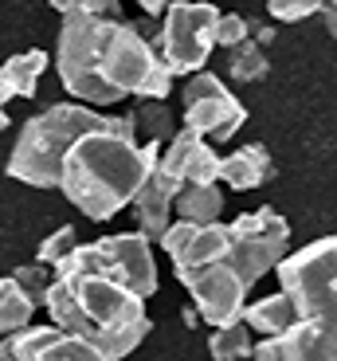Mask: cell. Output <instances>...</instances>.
<instances>
[{
  "instance_id": "24",
  "label": "cell",
  "mask_w": 337,
  "mask_h": 361,
  "mask_svg": "<svg viewBox=\"0 0 337 361\" xmlns=\"http://www.w3.org/2000/svg\"><path fill=\"white\" fill-rule=\"evenodd\" d=\"M79 252V232H75L71 224H63V228H55L51 235H47L44 244H39V252H36V263H44V267H63L71 255Z\"/></svg>"
},
{
  "instance_id": "9",
  "label": "cell",
  "mask_w": 337,
  "mask_h": 361,
  "mask_svg": "<svg viewBox=\"0 0 337 361\" xmlns=\"http://www.w3.org/2000/svg\"><path fill=\"white\" fill-rule=\"evenodd\" d=\"M231 232H236V247H231V255L224 263L247 283V290L255 287L267 271H279V263L291 255L286 252L291 247V224L271 204L236 216L231 220Z\"/></svg>"
},
{
  "instance_id": "10",
  "label": "cell",
  "mask_w": 337,
  "mask_h": 361,
  "mask_svg": "<svg viewBox=\"0 0 337 361\" xmlns=\"http://www.w3.org/2000/svg\"><path fill=\"white\" fill-rule=\"evenodd\" d=\"M247 122L243 102L224 87V79L212 71L192 75L181 90V126L212 142H231L236 130Z\"/></svg>"
},
{
  "instance_id": "8",
  "label": "cell",
  "mask_w": 337,
  "mask_h": 361,
  "mask_svg": "<svg viewBox=\"0 0 337 361\" xmlns=\"http://www.w3.org/2000/svg\"><path fill=\"white\" fill-rule=\"evenodd\" d=\"M106 79L114 90L122 94H134V99H157L165 102L173 94V67L165 63V55L157 44H149L141 36V27L118 24L114 39H110V51H106Z\"/></svg>"
},
{
  "instance_id": "25",
  "label": "cell",
  "mask_w": 337,
  "mask_h": 361,
  "mask_svg": "<svg viewBox=\"0 0 337 361\" xmlns=\"http://www.w3.org/2000/svg\"><path fill=\"white\" fill-rule=\"evenodd\" d=\"M12 279L27 290V298H32L36 307L47 310V298H51V287H55V271L51 267H44V263H20V267L12 271Z\"/></svg>"
},
{
  "instance_id": "19",
  "label": "cell",
  "mask_w": 337,
  "mask_h": 361,
  "mask_svg": "<svg viewBox=\"0 0 337 361\" xmlns=\"http://www.w3.org/2000/svg\"><path fill=\"white\" fill-rule=\"evenodd\" d=\"M134 122H137V134H146V142H157V145H169L184 126H177V114L169 102H157V99H141L134 110Z\"/></svg>"
},
{
  "instance_id": "3",
  "label": "cell",
  "mask_w": 337,
  "mask_h": 361,
  "mask_svg": "<svg viewBox=\"0 0 337 361\" xmlns=\"http://www.w3.org/2000/svg\"><path fill=\"white\" fill-rule=\"evenodd\" d=\"M47 318L59 330L91 342L110 361L134 353L141 338L153 330L146 314V298L106 275H55Z\"/></svg>"
},
{
  "instance_id": "22",
  "label": "cell",
  "mask_w": 337,
  "mask_h": 361,
  "mask_svg": "<svg viewBox=\"0 0 337 361\" xmlns=\"http://www.w3.org/2000/svg\"><path fill=\"white\" fill-rule=\"evenodd\" d=\"M255 330L247 322L224 326V330H212L208 338V353L216 361H255Z\"/></svg>"
},
{
  "instance_id": "13",
  "label": "cell",
  "mask_w": 337,
  "mask_h": 361,
  "mask_svg": "<svg viewBox=\"0 0 337 361\" xmlns=\"http://www.w3.org/2000/svg\"><path fill=\"white\" fill-rule=\"evenodd\" d=\"M0 361H110L91 342L59 330L55 322L47 326H27L20 334L0 342Z\"/></svg>"
},
{
  "instance_id": "1",
  "label": "cell",
  "mask_w": 337,
  "mask_h": 361,
  "mask_svg": "<svg viewBox=\"0 0 337 361\" xmlns=\"http://www.w3.org/2000/svg\"><path fill=\"white\" fill-rule=\"evenodd\" d=\"M274 275L294 298V322L259 338L255 361H337V232L291 252Z\"/></svg>"
},
{
  "instance_id": "4",
  "label": "cell",
  "mask_w": 337,
  "mask_h": 361,
  "mask_svg": "<svg viewBox=\"0 0 337 361\" xmlns=\"http://www.w3.org/2000/svg\"><path fill=\"white\" fill-rule=\"evenodd\" d=\"M98 130H114V134L137 142L134 114H106V110L82 106V102H55V106L39 110L20 126L16 145L8 154V177L24 180L32 189H59L71 149Z\"/></svg>"
},
{
  "instance_id": "6",
  "label": "cell",
  "mask_w": 337,
  "mask_h": 361,
  "mask_svg": "<svg viewBox=\"0 0 337 361\" xmlns=\"http://www.w3.org/2000/svg\"><path fill=\"white\" fill-rule=\"evenodd\" d=\"M55 275H106V279H118L141 298H149L157 295L153 240L141 232L102 235L94 244H79V252L63 267H55Z\"/></svg>"
},
{
  "instance_id": "23",
  "label": "cell",
  "mask_w": 337,
  "mask_h": 361,
  "mask_svg": "<svg viewBox=\"0 0 337 361\" xmlns=\"http://www.w3.org/2000/svg\"><path fill=\"white\" fill-rule=\"evenodd\" d=\"M267 71H271V63H267V51L259 39H247L228 51V75L236 82H259L267 79Z\"/></svg>"
},
{
  "instance_id": "28",
  "label": "cell",
  "mask_w": 337,
  "mask_h": 361,
  "mask_svg": "<svg viewBox=\"0 0 337 361\" xmlns=\"http://www.w3.org/2000/svg\"><path fill=\"white\" fill-rule=\"evenodd\" d=\"M47 4H51L55 12H59V16H67V12H75L82 4V0H47Z\"/></svg>"
},
{
  "instance_id": "27",
  "label": "cell",
  "mask_w": 337,
  "mask_h": 361,
  "mask_svg": "<svg viewBox=\"0 0 337 361\" xmlns=\"http://www.w3.org/2000/svg\"><path fill=\"white\" fill-rule=\"evenodd\" d=\"M251 39V24H247L239 12H224V20H220V47H239Z\"/></svg>"
},
{
  "instance_id": "5",
  "label": "cell",
  "mask_w": 337,
  "mask_h": 361,
  "mask_svg": "<svg viewBox=\"0 0 337 361\" xmlns=\"http://www.w3.org/2000/svg\"><path fill=\"white\" fill-rule=\"evenodd\" d=\"M118 24H126V20H106V16H91V12H67L63 24H59L55 71H59L63 90L82 106L98 110L126 102V94L114 90L106 79V51Z\"/></svg>"
},
{
  "instance_id": "29",
  "label": "cell",
  "mask_w": 337,
  "mask_h": 361,
  "mask_svg": "<svg viewBox=\"0 0 337 361\" xmlns=\"http://www.w3.org/2000/svg\"><path fill=\"white\" fill-rule=\"evenodd\" d=\"M322 20H326V32H329V36L337 39V8H333V4H329V8L322 12Z\"/></svg>"
},
{
  "instance_id": "14",
  "label": "cell",
  "mask_w": 337,
  "mask_h": 361,
  "mask_svg": "<svg viewBox=\"0 0 337 361\" xmlns=\"http://www.w3.org/2000/svg\"><path fill=\"white\" fill-rule=\"evenodd\" d=\"M184 192V180H177L169 169H161V161H157V169L149 173V180L141 185V192L134 197V224L141 235H149V240H157L161 244V235L173 228V204L177 197Z\"/></svg>"
},
{
  "instance_id": "17",
  "label": "cell",
  "mask_w": 337,
  "mask_h": 361,
  "mask_svg": "<svg viewBox=\"0 0 337 361\" xmlns=\"http://www.w3.org/2000/svg\"><path fill=\"white\" fill-rule=\"evenodd\" d=\"M44 71H47V51H39V47L20 51V55H8L4 67H0V99H4V102L32 99Z\"/></svg>"
},
{
  "instance_id": "7",
  "label": "cell",
  "mask_w": 337,
  "mask_h": 361,
  "mask_svg": "<svg viewBox=\"0 0 337 361\" xmlns=\"http://www.w3.org/2000/svg\"><path fill=\"white\" fill-rule=\"evenodd\" d=\"M220 20L224 12L216 0H173L157 27V47L173 75H201L212 51L220 47Z\"/></svg>"
},
{
  "instance_id": "30",
  "label": "cell",
  "mask_w": 337,
  "mask_h": 361,
  "mask_svg": "<svg viewBox=\"0 0 337 361\" xmlns=\"http://www.w3.org/2000/svg\"><path fill=\"white\" fill-rule=\"evenodd\" d=\"M255 39H259V44H271V39H274V32H271V27H259V32H255Z\"/></svg>"
},
{
  "instance_id": "18",
  "label": "cell",
  "mask_w": 337,
  "mask_h": 361,
  "mask_svg": "<svg viewBox=\"0 0 337 361\" xmlns=\"http://www.w3.org/2000/svg\"><path fill=\"white\" fill-rule=\"evenodd\" d=\"M243 322L251 326L259 338H279V334H286V330H291V322H294V298H291V290L279 287L274 295L259 298V302H247Z\"/></svg>"
},
{
  "instance_id": "12",
  "label": "cell",
  "mask_w": 337,
  "mask_h": 361,
  "mask_svg": "<svg viewBox=\"0 0 337 361\" xmlns=\"http://www.w3.org/2000/svg\"><path fill=\"white\" fill-rule=\"evenodd\" d=\"M165 255L173 259V271H201L212 263H224L236 247L231 224H192V220H173V228L161 235Z\"/></svg>"
},
{
  "instance_id": "11",
  "label": "cell",
  "mask_w": 337,
  "mask_h": 361,
  "mask_svg": "<svg viewBox=\"0 0 337 361\" xmlns=\"http://www.w3.org/2000/svg\"><path fill=\"white\" fill-rule=\"evenodd\" d=\"M177 283L189 290L192 310H196L201 322H208L212 330H224V326L243 322L247 283L239 279L228 263H212V267H201V271H181Z\"/></svg>"
},
{
  "instance_id": "2",
  "label": "cell",
  "mask_w": 337,
  "mask_h": 361,
  "mask_svg": "<svg viewBox=\"0 0 337 361\" xmlns=\"http://www.w3.org/2000/svg\"><path fill=\"white\" fill-rule=\"evenodd\" d=\"M165 145L157 142H129L114 130L87 134L71 149L63 165V192L87 220H110L122 208L134 204L149 173L157 169Z\"/></svg>"
},
{
  "instance_id": "21",
  "label": "cell",
  "mask_w": 337,
  "mask_h": 361,
  "mask_svg": "<svg viewBox=\"0 0 337 361\" xmlns=\"http://www.w3.org/2000/svg\"><path fill=\"white\" fill-rule=\"evenodd\" d=\"M36 310H39V307L27 298V290L20 287L12 275H4V283H0V330H4V338L27 330Z\"/></svg>"
},
{
  "instance_id": "16",
  "label": "cell",
  "mask_w": 337,
  "mask_h": 361,
  "mask_svg": "<svg viewBox=\"0 0 337 361\" xmlns=\"http://www.w3.org/2000/svg\"><path fill=\"white\" fill-rule=\"evenodd\" d=\"M271 154H267V145H259V142H247V145H239V149H231L228 157H224V185L228 189H236V192H243V189H259L267 177H271Z\"/></svg>"
},
{
  "instance_id": "20",
  "label": "cell",
  "mask_w": 337,
  "mask_h": 361,
  "mask_svg": "<svg viewBox=\"0 0 337 361\" xmlns=\"http://www.w3.org/2000/svg\"><path fill=\"white\" fill-rule=\"evenodd\" d=\"M177 212L192 224H220L224 192H220V185H184V192L177 197Z\"/></svg>"
},
{
  "instance_id": "15",
  "label": "cell",
  "mask_w": 337,
  "mask_h": 361,
  "mask_svg": "<svg viewBox=\"0 0 337 361\" xmlns=\"http://www.w3.org/2000/svg\"><path fill=\"white\" fill-rule=\"evenodd\" d=\"M161 169H169L177 180H184V185H216V180L224 177V157H220L201 134L181 130L173 142L165 145Z\"/></svg>"
},
{
  "instance_id": "26",
  "label": "cell",
  "mask_w": 337,
  "mask_h": 361,
  "mask_svg": "<svg viewBox=\"0 0 337 361\" xmlns=\"http://www.w3.org/2000/svg\"><path fill=\"white\" fill-rule=\"evenodd\" d=\"M329 4L337 8V0H267V12H271L274 20L291 24V20H306V16H314V12H326Z\"/></svg>"
}]
</instances>
